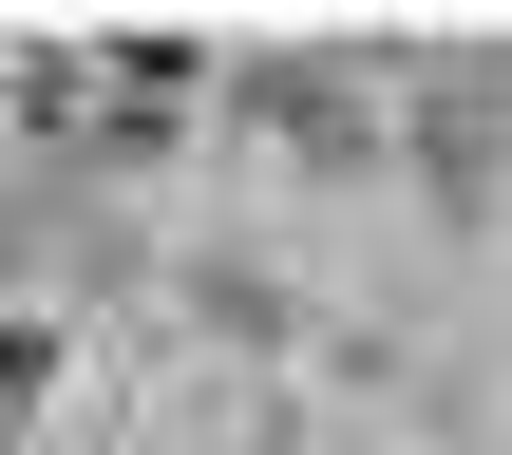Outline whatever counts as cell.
<instances>
[{
	"instance_id": "1",
	"label": "cell",
	"mask_w": 512,
	"mask_h": 455,
	"mask_svg": "<svg viewBox=\"0 0 512 455\" xmlns=\"http://www.w3.org/2000/svg\"><path fill=\"white\" fill-rule=\"evenodd\" d=\"M209 114H228V133H266L285 171H399V76H361V57H323V38L228 57V76H209Z\"/></svg>"
},
{
	"instance_id": "2",
	"label": "cell",
	"mask_w": 512,
	"mask_h": 455,
	"mask_svg": "<svg viewBox=\"0 0 512 455\" xmlns=\"http://www.w3.org/2000/svg\"><path fill=\"white\" fill-rule=\"evenodd\" d=\"M399 171L437 190V228H494V190H512V38H456V57L399 76Z\"/></svg>"
},
{
	"instance_id": "3",
	"label": "cell",
	"mask_w": 512,
	"mask_h": 455,
	"mask_svg": "<svg viewBox=\"0 0 512 455\" xmlns=\"http://www.w3.org/2000/svg\"><path fill=\"white\" fill-rule=\"evenodd\" d=\"M209 76H228V57H209L190 19H133V38H95V133H76V152H95V171H152V152L209 114Z\"/></svg>"
},
{
	"instance_id": "4",
	"label": "cell",
	"mask_w": 512,
	"mask_h": 455,
	"mask_svg": "<svg viewBox=\"0 0 512 455\" xmlns=\"http://www.w3.org/2000/svg\"><path fill=\"white\" fill-rule=\"evenodd\" d=\"M171 323H190V342H228L247 380H304V342H323V323H304V285H285L266 247H228V228H209V247H171Z\"/></svg>"
},
{
	"instance_id": "5",
	"label": "cell",
	"mask_w": 512,
	"mask_h": 455,
	"mask_svg": "<svg viewBox=\"0 0 512 455\" xmlns=\"http://www.w3.org/2000/svg\"><path fill=\"white\" fill-rule=\"evenodd\" d=\"M0 114L19 133H95V38H19L0 57Z\"/></svg>"
},
{
	"instance_id": "6",
	"label": "cell",
	"mask_w": 512,
	"mask_h": 455,
	"mask_svg": "<svg viewBox=\"0 0 512 455\" xmlns=\"http://www.w3.org/2000/svg\"><path fill=\"white\" fill-rule=\"evenodd\" d=\"M57 380H76V323H57V304H0V437H38Z\"/></svg>"
}]
</instances>
